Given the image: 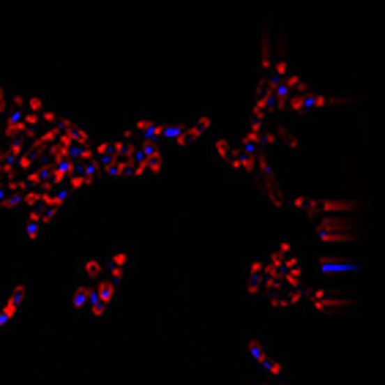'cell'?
Wrapping results in <instances>:
<instances>
[{"mask_svg": "<svg viewBox=\"0 0 385 385\" xmlns=\"http://www.w3.org/2000/svg\"><path fill=\"white\" fill-rule=\"evenodd\" d=\"M243 289L273 312L298 309L303 301V262L292 241H276L265 255L243 262Z\"/></svg>", "mask_w": 385, "mask_h": 385, "instance_id": "cell-1", "label": "cell"}, {"mask_svg": "<svg viewBox=\"0 0 385 385\" xmlns=\"http://www.w3.org/2000/svg\"><path fill=\"white\" fill-rule=\"evenodd\" d=\"M243 350H246V358L255 363L257 377H265V380H292L285 358L276 353L262 336H246Z\"/></svg>", "mask_w": 385, "mask_h": 385, "instance_id": "cell-2", "label": "cell"}, {"mask_svg": "<svg viewBox=\"0 0 385 385\" xmlns=\"http://www.w3.org/2000/svg\"><path fill=\"white\" fill-rule=\"evenodd\" d=\"M243 385H295L292 380H265V377H257V375H249Z\"/></svg>", "mask_w": 385, "mask_h": 385, "instance_id": "cell-5", "label": "cell"}, {"mask_svg": "<svg viewBox=\"0 0 385 385\" xmlns=\"http://www.w3.org/2000/svg\"><path fill=\"white\" fill-rule=\"evenodd\" d=\"M28 295H31L28 282H17L3 292V298H0V331H8L14 322L20 320L22 309L28 303Z\"/></svg>", "mask_w": 385, "mask_h": 385, "instance_id": "cell-3", "label": "cell"}, {"mask_svg": "<svg viewBox=\"0 0 385 385\" xmlns=\"http://www.w3.org/2000/svg\"><path fill=\"white\" fill-rule=\"evenodd\" d=\"M303 309H309L312 315H336L345 309V298L339 292L328 287H312V289H303V301H301Z\"/></svg>", "mask_w": 385, "mask_h": 385, "instance_id": "cell-4", "label": "cell"}]
</instances>
